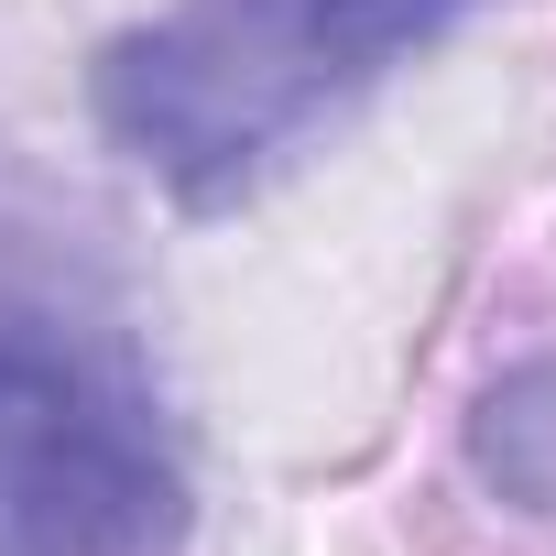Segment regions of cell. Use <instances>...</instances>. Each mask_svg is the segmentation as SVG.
<instances>
[{
    "label": "cell",
    "instance_id": "obj_3",
    "mask_svg": "<svg viewBox=\"0 0 556 556\" xmlns=\"http://www.w3.org/2000/svg\"><path fill=\"white\" fill-rule=\"evenodd\" d=\"M458 458L491 502L513 513H556V350L545 361H513L502 382H480L469 426H458Z\"/></svg>",
    "mask_w": 556,
    "mask_h": 556
},
{
    "label": "cell",
    "instance_id": "obj_2",
    "mask_svg": "<svg viewBox=\"0 0 556 556\" xmlns=\"http://www.w3.org/2000/svg\"><path fill=\"white\" fill-rule=\"evenodd\" d=\"M197 458L131 306L0 240V556H186Z\"/></svg>",
    "mask_w": 556,
    "mask_h": 556
},
{
    "label": "cell",
    "instance_id": "obj_1",
    "mask_svg": "<svg viewBox=\"0 0 556 556\" xmlns=\"http://www.w3.org/2000/svg\"><path fill=\"white\" fill-rule=\"evenodd\" d=\"M480 12L491 0H164L88 55V121L186 218H229Z\"/></svg>",
    "mask_w": 556,
    "mask_h": 556
}]
</instances>
